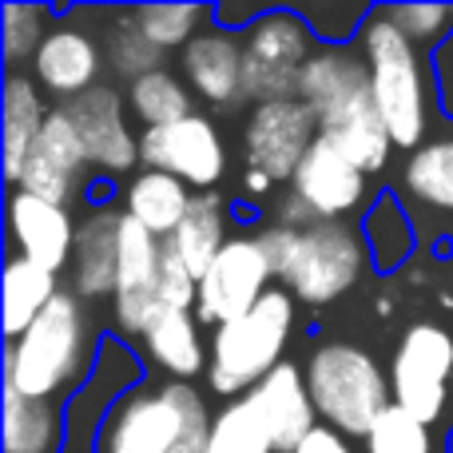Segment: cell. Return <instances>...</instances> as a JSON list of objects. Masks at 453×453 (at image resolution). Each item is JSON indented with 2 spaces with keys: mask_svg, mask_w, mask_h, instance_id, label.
<instances>
[{
  "mask_svg": "<svg viewBox=\"0 0 453 453\" xmlns=\"http://www.w3.org/2000/svg\"><path fill=\"white\" fill-rule=\"evenodd\" d=\"M96 366V326L76 290H60L56 303L4 346V386L36 402H72Z\"/></svg>",
  "mask_w": 453,
  "mask_h": 453,
  "instance_id": "1",
  "label": "cell"
},
{
  "mask_svg": "<svg viewBox=\"0 0 453 453\" xmlns=\"http://www.w3.org/2000/svg\"><path fill=\"white\" fill-rule=\"evenodd\" d=\"M358 52L370 68L374 100L390 127L394 148L410 156L430 140L434 88L422 64V48L386 16V8H370L358 24Z\"/></svg>",
  "mask_w": 453,
  "mask_h": 453,
  "instance_id": "2",
  "label": "cell"
},
{
  "mask_svg": "<svg viewBox=\"0 0 453 453\" xmlns=\"http://www.w3.org/2000/svg\"><path fill=\"white\" fill-rule=\"evenodd\" d=\"M295 330V295L271 287L242 319L211 330V362H207V386L219 398H247L271 370H279L282 350Z\"/></svg>",
  "mask_w": 453,
  "mask_h": 453,
  "instance_id": "3",
  "label": "cell"
},
{
  "mask_svg": "<svg viewBox=\"0 0 453 453\" xmlns=\"http://www.w3.org/2000/svg\"><path fill=\"white\" fill-rule=\"evenodd\" d=\"M306 386H311L319 422L342 438H366L386 406H394L390 374L374 354L354 342H322L306 354Z\"/></svg>",
  "mask_w": 453,
  "mask_h": 453,
  "instance_id": "4",
  "label": "cell"
},
{
  "mask_svg": "<svg viewBox=\"0 0 453 453\" xmlns=\"http://www.w3.org/2000/svg\"><path fill=\"white\" fill-rule=\"evenodd\" d=\"M366 263H374V258H370L362 223H311L295 226L290 250L279 263L274 279L298 303L326 306L366 274Z\"/></svg>",
  "mask_w": 453,
  "mask_h": 453,
  "instance_id": "5",
  "label": "cell"
},
{
  "mask_svg": "<svg viewBox=\"0 0 453 453\" xmlns=\"http://www.w3.org/2000/svg\"><path fill=\"white\" fill-rule=\"evenodd\" d=\"M314 52H319L314 28L290 8H271L242 24V84L250 108L298 96Z\"/></svg>",
  "mask_w": 453,
  "mask_h": 453,
  "instance_id": "6",
  "label": "cell"
},
{
  "mask_svg": "<svg viewBox=\"0 0 453 453\" xmlns=\"http://www.w3.org/2000/svg\"><path fill=\"white\" fill-rule=\"evenodd\" d=\"M370 188L366 172L346 156L326 135L314 140L306 159L298 164L295 180L287 183V199L279 203L282 226H311V223H350L362 211Z\"/></svg>",
  "mask_w": 453,
  "mask_h": 453,
  "instance_id": "7",
  "label": "cell"
},
{
  "mask_svg": "<svg viewBox=\"0 0 453 453\" xmlns=\"http://www.w3.org/2000/svg\"><path fill=\"white\" fill-rule=\"evenodd\" d=\"M191 382H140L108 402L92 453H172L183 434Z\"/></svg>",
  "mask_w": 453,
  "mask_h": 453,
  "instance_id": "8",
  "label": "cell"
},
{
  "mask_svg": "<svg viewBox=\"0 0 453 453\" xmlns=\"http://www.w3.org/2000/svg\"><path fill=\"white\" fill-rule=\"evenodd\" d=\"M453 386V334L438 322H410L394 346L390 394L402 410L434 426L446 414Z\"/></svg>",
  "mask_w": 453,
  "mask_h": 453,
  "instance_id": "9",
  "label": "cell"
},
{
  "mask_svg": "<svg viewBox=\"0 0 453 453\" xmlns=\"http://www.w3.org/2000/svg\"><path fill=\"white\" fill-rule=\"evenodd\" d=\"M319 140V116L298 96L290 100H266L247 111L242 124V159L247 172L271 183H290L306 151Z\"/></svg>",
  "mask_w": 453,
  "mask_h": 453,
  "instance_id": "10",
  "label": "cell"
},
{
  "mask_svg": "<svg viewBox=\"0 0 453 453\" xmlns=\"http://www.w3.org/2000/svg\"><path fill=\"white\" fill-rule=\"evenodd\" d=\"M274 282V266L266 258L263 242L258 239H226V247L219 250L207 274L199 279V303H196V319L203 326L219 330L226 322L242 319L258 298L271 290Z\"/></svg>",
  "mask_w": 453,
  "mask_h": 453,
  "instance_id": "11",
  "label": "cell"
},
{
  "mask_svg": "<svg viewBox=\"0 0 453 453\" xmlns=\"http://www.w3.org/2000/svg\"><path fill=\"white\" fill-rule=\"evenodd\" d=\"M140 164L148 172L175 175L188 188H196V196H203L226 175V148L215 119L191 111L180 124L151 127L140 135Z\"/></svg>",
  "mask_w": 453,
  "mask_h": 453,
  "instance_id": "12",
  "label": "cell"
},
{
  "mask_svg": "<svg viewBox=\"0 0 453 453\" xmlns=\"http://www.w3.org/2000/svg\"><path fill=\"white\" fill-rule=\"evenodd\" d=\"M88 172H92V159H88L84 140H80L72 116L56 104L48 111V124L40 132V140L32 143L28 159H24L16 191H28V196L60 203L72 211V203L88 191Z\"/></svg>",
  "mask_w": 453,
  "mask_h": 453,
  "instance_id": "13",
  "label": "cell"
},
{
  "mask_svg": "<svg viewBox=\"0 0 453 453\" xmlns=\"http://www.w3.org/2000/svg\"><path fill=\"white\" fill-rule=\"evenodd\" d=\"M394 196L406 207L418 239L453 234V124L410 151Z\"/></svg>",
  "mask_w": 453,
  "mask_h": 453,
  "instance_id": "14",
  "label": "cell"
},
{
  "mask_svg": "<svg viewBox=\"0 0 453 453\" xmlns=\"http://www.w3.org/2000/svg\"><path fill=\"white\" fill-rule=\"evenodd\" d=\"M80 20H84L80 8H72L60 24H52V32L44 36L36 60H32V80L56 104H68L76 96L92 92L100 84L104 64H108L104 60V44Z\"/></svg>",
  "mask_w": 453,
  "mask_h": 453,
  "instance_id": "15",
  "label": "cell"
},
{
  "mask_svg": "<svg viewBox=\"0 0 453 453\" xmlns=\"http://www.w3.org/2000/svg\"><path fill=\"white\" fill-rule=\"evenodd\" d=\"M124 104H127V96H119L111 84H96L92 92L60 104L72 116V124H76L80 140H84L92 172L124 175L140 164V140L127 132Z\"/></svg>",
  "mask_w": 453,
  "mask_h": 453,
  "instance_id": "16",
  "label": "cell"
},
{
  "mask_svg": "<svg viewBox=\"0 0 453 453\" xmlns=\"http://www.w3.org/2000/svg\"><path fill=\"white\" fill-rule=\"evenodd\" d=\"M319 135L338 143L366 175L382 172L390 164L394 140H390V127H386L382 111H378L374 84L370 80L354 84L346 96H338L334 104H326L319 111Z\"/></svg>",
  "mask_w": 453,
  "mask_h": 453,
  "instance_id": "17",
  "label": "cell"
},
{
  "mask_svg": "<svg viewBox=\"0 0 453 453\" xmlns=\"http://www.w3.org/2000/svg\"><path fill=\"white\" fill-rule=\"evenodd\" d=\"M76 219L68 207L36 199L28 191H12L8 196V242L12 255L28 258L36 266H48L60 274L72 266V250H76Z\"/></svg>",
  "mask_w": 453,
  "mask_h": 453,
  "instance_id": "18",
  "label": "cell"
},
{
  "mask_svg": "<svg viewBox=\"0 0 453 453\" xmlns=\"http://www.w3.org/2000/svg\"><path fill=\"white\" fill-rule=\"evenodd\" d=\"M180 72L188 88L207 100L211 108H239L247 104V84H242V36L231 28H203L188 48L180 52Z\"/></svg>",
  "mask_w": 453,
  "mask_h": 453,
  "instance_id": "19",
  "label": "cell"
},
{
  "mask_svg": "<svg viewBox=\"0 0 453 453\" xmlns=\"http://www.w3.org/2000/svg\"><path fill=\"white\" fill-rule=\"evenodd\" d=\"M247 398L263 414L266 430L274 438V453H295L322 426L311 398V386H306V374L295 362H282L279 370H271Z\"/></svg>",
  "mask_w": 453,
  "mask_h": 453,
  "instance_id": "20",
  "label": "cell"
},
{
  "mask_svg": "<svg viewBox=\"0 0 453 453\" xmlns=\"http://www.w3.org/2000/svg\"><path fill=\"white\" fill-rule=\"evenodd\" d=\"M119 223L124 207L100 203L80 219L76 250H72V287L84 303L116 295V266H119Z\"/></svg>",
  "mask_w": 453,
  "mask_h": 453,
  "instance_id": "21",
  "label": "cell"
},
{
  "mask_svg": "<svg viewBox=\"0 0 453 453\" xmlns=\"http://www.w3.org/2000/svg\"><path fill=\"white\" fill-rule=\"evenodd\" d=\"M203 322L191 311H167L143 334V354L151 366H159L172 382H196L211 362V350L203 346Z\"/></svg>",
  "mask_w": 453,
  "mask_h": 453,
  "instance_id": "22",
  "label": "cell"
},
{
  "mask_svg": "<svg viewBox=\"0 0 453 453\" xmlns=\"http://www.w3.org/2000/svg\"><path fill=\"white\" fill-rule=\"evenodd\" d=\"M68 422L60 402H36L4 386V414H0V449L4 453H64Z\"/></svg>",
  "mask_w": 453,
  "mask_h": 453,
  "instance_id": "23",
  "label": "cell"
},
{
  "mask_svg": "<svg viewBox=\"0 0 453 453\" xmlns=\"http://www.w3.org/2000/svg\"><path fill=\"white\" fill-rule=\"evenodd\" d=\"M119 199H124V215H132V219L140 226H148L156 239L167 242L175 231H180L183 215L191 211L196 191H191L183 180H175V175L148 172V167H143L140 175L127 180V188L119 191Z\"/></svg>",
  "mask_w": 453,
  "mask_h": 453,
  "instance_id": "24",
  "label": "cell"
},
{
  "mask_svg": "<svg viewBox=\"0 0 453 453\" xmlns=\"http://www.w3.org/2000/svg\"><path fill=\"white\" fill-rule=\"evenodd\" d=\"M48 111L44 108V92L32 76L24 72H8L4 80V180L16 188L20 180V167L28 159L32 143L40 140L48 124Z\"/></svg>",
  "mask_w": 453,
  "mask_h": 453,
  "instance_id": "25",
  "label": "cell"
},
{
  "mask_svg": "<svg viewBox=\"0 0 453 453\" xmlns=\"http://www.w3.org/2000/svg\"><path fill=\"white\" fill-rule=\"evenodd\" d=\"M60 279L48 266H36L20 255H8L4 263V334L8 342L20 338L60 295Z\"/></svg>",
  "mask_w": 453,
  "mask_h": 453,
  "instance_id": "26",
  "label": "cell"
},
{
  "mask_svg": "<svg viewBox=\"0 0 453 453\" xmlns=\"http://www.w3.org/2000/svg\"><path fill=\"white\" fill-rule=\"evenodd\" d=\"M167 247L183 258L196 279H203L207 266L219 258V250L226 247V203L215 191H203V196L191 199V211L183 215L180 231L167 239Z\"/></svg>",
  "mask_w": 453,
  "mask_h": 453,
  "instance_id": "27",
  "label": "cell"
},
{
  "mask_svg": "<svg viewBox=\"0 0 453 453\" xmlns=\"http://www.w3.org/2000/svg\"><path fill=\"white\" fill-rule=\"evenodd\" d=\"M104 60L119 80H143L148 72L164 68V52L143 36L135 8H108V24H104Z\"/></svg>",
  "mask_w": 453,
  "mask_h": 453,
  "instance_id": "28",
  "label": "cell"
},
{
  "mask_svg": "<svg viewBox=\"0 0 453 453\" xmlns=\"http://www.w3.org/2000/svg\"><path fill=\"white\" fill-rule=\"evenodd\" d=\"M127 108L143 124V132L180 124V119L191 116V88L172 68H156L143 80L127 84Z\"/></svg>",
  "mask_w": 453,
  "mask_h": 453,
  "instance_id": "29",
  "label": "cell"
},
{
  "mask_svg": "<svg viewBox=\"0 0 453 453\" xmlns=\"http://www.w3.org/2000/svg\"><path fill=\"white\" fill-rule=\"evenodd\" d=\"M362 231H366V242H370V258H374V266H382V271H394L418 242V231H414V223H410L398 196L374 199Z\"/></svg>",
  "mask_w": 453,
  "mask_h": 453,
  "instance_id": "30",
  "label": "cell"
},
{
  "mask_svg": "<svg viewBox=\"0 0 453 453\" xmlns=\"http://www.w3.org/2000/svg\"><path fill=\"white\" fill-rule=\"evenodd\" d=\"M207 453H274V438L250 398H239L215 414Z\"/></svg>",
  "mask_w": 453,
  "mask_h": 453,
  "instance_id": "31",
  "label": "cell"
},
{
  "mask_svg": "<svg viewBox=\"0 0 453 453\" xmlns=\"http://www.w3.org/2000/svg\"><path fill=\"white\" fill-rule=\"evenodd\" d=\"M215 8H203V4H143V8H135V20H140L143 36L159 52H175V48L183 52L203 32V20Z\"/></svg>",
  "mask_w": 453,
  "mask_h": 453,
  "instance_id": "32",
  "label": "cell"
},
{
  "mask_svg": "<svg viewBox=\"0 0 453 453\" xmlns=\"http://www.w3.org/2000/svg\"><path fill=\"white\" fill-rule=\"evenodd\" d=\"M362 446H366V453H441L438 438H434V426H426L422 418L402 410L398 402L378 414V422L370 426Z\"/></svg>",
  "mask_w": 453,
  "mask_h": 453,
  "instance_id": "33",
  "label": "cell"
},
{
  "mask_svg": "<svg viewBox=\"0 0 453 453\" xmlns=\"http://www.w3.org/2000/svg\"><path fill=\"white\" fill-rule=\"evenodd\" d=\"M48 16H52V8L44 4H16V0L0 4V48H4V60L12 72L24 60H36L44 36L52 32Z\"/></svg>",
  "mask_w": 453,
  "mask_h": 453,
  "instance_id": "34",
  "label": "cell"
},
{
  "mask_svg": "<svg viewBox=\"0 0 453 453\" xmlns=\"http://www.w3.org/2000/svg\"><path fill=\"white\" fill-rule=\"evenodd\" d=\"M382 8L418 48L430 44L441 48L453 36V4H382Z\"/></svg>",
  "mask_w": 453,
  "mask_h": 453,
  "instance_id": "35",
  "label": "cell"
},
{
  "mask_svg": "<svg viewBox=\"0 0 453 453\" xmlns=\"http://www.w3.org/2000/svg\"><path fill=\"white\" fill-rule=\"evenodd\" d=\"M196 303H199V279L183 266V258L164 242V258H159V274H156V306H159V314L191 311Z\"/></svg>",
  "mask_w": 453,
  "mask_h": 453,
  "instance_id": "36",
  "label": "cell"
},
{
  "mask_svg": "<svg viewBox=\"0 0 453 453\" xmlns=\"http://www.w3.org/2000/svg\"><path fill=\"white\" fill-rule=\"evenodd\" d=\"M211 410H207L203 394L196 390V382L188 386V398H183V434L175 441L172 453H207V441H211Z\"/></svg>",
  "mask_w": 453,
  "mask_h": 453,
  "instance_id": "37",
  "label": "cell"
},
{
  "mask_svg": "<svg viewBox=\"0 0 453 453\" xmlns=\"http://www.w3.org/2000/svg\"><path fill=\"white\" fill-rule=\"evenodd\" d=\"M434 76H438V104L453 116V36L441 48H434Z\"/></svg>",
  "mask_w": 453,
  "mask_h": 453,
  "instance_id": "38",
  "label": "cell"
},
{
  "mask_svg": "<svg viewBox=\"0 0 453 453\" xmlns=\"http://www.w3.org/2000/svg\"><path fill=\"white\" fill-rule=\"evenodd\" d=\"M295 453H354V449H350V438H342V434L330 430V426H319Z\"/></svg>",
  "mask_w": 453,
  "mask_h": 453,
  "instance_id": "39",
  "label": "cell"
}]
</instances>
